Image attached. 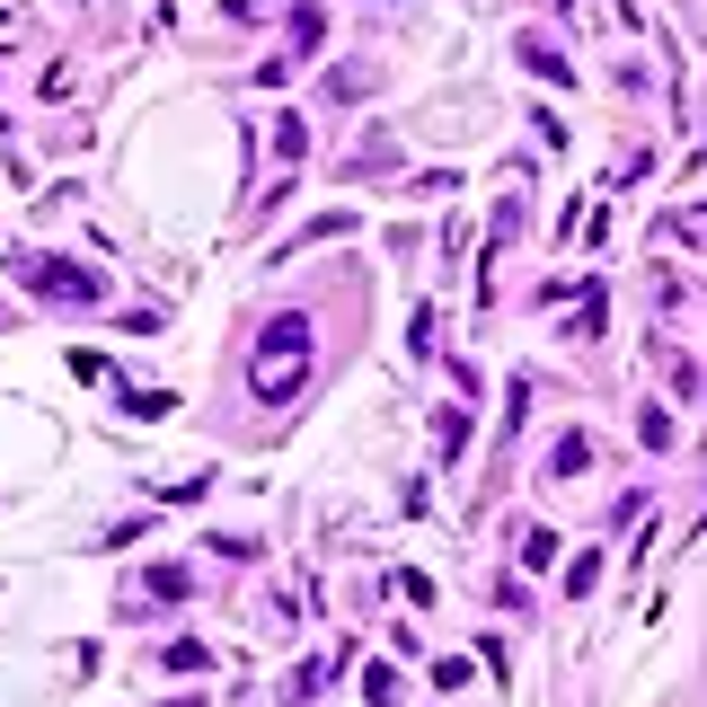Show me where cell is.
<instances>
[{
  "instance_id": "obj_1",
  "label": "cell",
  "mask_w": 707,
  "mask_h": 707,
  "mask_svg": "<svg viewBox=\"0 0 707 707\" xmlns=\"http://www.w3.org/2000/svg\"><path fill=\"white\" fill-rule=\"evenodd\" d=\"M301 371H310V318H275V328L256 337V363H248V390L266 399V407H283V399L301 390Z\"/></svg>"
},
{
  "instance_id": "obj_2",
  "label": "cell",
  "mask_w": 707,
  "mask_h": 707,
  "mask_svg": "<svg viewBox=\"0 0 707 707\" xmlns=\"http://www.w3.org/2000/svg\"><path fill=\"white\" fill-rule=\"evenodd\" d=\"M18 275H36V301H106V283L89 266H72V256H18Z\"/></svg>"
},
{
  "instance_id": "obj_3",
  "label": "cell",
  "mask_w": 707,
  "mask_h": 707,
  "mask_svg": "<svg viewBox=\"0 0 707 707\" xmlns=\"http://www.w3.org/2000/svg\"><path fill=\"white\" fill-rule=\"evenodd\" d=\"M433 425H442V460H460V452H469V416H460V407H442Z\"/></svg>"
},
{
  "instance_id": "obj_4",
  "label": "cell",
  "mask_w": 707,
  "mask_h": 707,
  "mask_svg": "<svg viewBox=\"0 0 707 707\" xmlns=\"http://www.w3.org/2000/svg\"><path fill=\"white\" fill-rule=\"evenodd\" d=\"M213 664V646H195V636H177V646H168V672H204Z\"/></svg>"
},
{
  "instance_id": "obj_5",
  "label": "cell",
  "mask_w": 707,
  "mask_h": 707,
  "mask_svg": "<svg viewBox=\"0 0 707 707\" xmlns=\"http://www.w3.org/2000/svg\"><path fill=\"white\" fill-rule=\"evenodd\" d=\"M301 142H310V124H301V115H283V124H275V151H283L292 168H301Z\"/></svg>"
},
{
  "instance_id": "obj_6",
  "label": "cell",
  "mask_w": 707,
  "mask_h": 707,
  "mask_svg": "<svg viewBox=\"0 0 707 707\" xmlns=\"http://www.w3.org/2000/svg\"><path fill=\"white\" fill-rule=\"evenodd\" d=\"M584 460H593V442H584V433H566V442H557V478H575Z\"/></svg>"
},
{
  "instance_id": "obj_7",
  "label": "cell",
  "mask_w": 707,
  "mask_h": 707,
  "mask_svg": "<svg viewBox=\"0 0 707 707\" xmlns=\"http://www.w3.org/2000/svg\"><path fill=\"white\" fill-rule=\"evenodd\" d=\"M522 53H531V72H540V80H575V72H566V62H557V53H548V45H540V36H531V45H522Z\"/></svg>"
},
{
  "instance_id": "obj_8",
  "label": "cell",
  "mask_w": 707,
  "mask_h": 707,
  "mask_svg": "<svg viewBox=\"0 0 707 707\" xmlns=\"http://www.w3.org/2000/svg\"><path fill=\"white\" fill-rule=\"evenodd\" d=\"M363 698H371V707H390V698H399V672H380V664H371V672H363Z\"/></svg>"
},
{
  "instance_id": "obj_9",
  "label": "cell",
  "mask_w": 707,
  "mask_h": 707,
  "mask_svg": "<svg viewBox=\"0 0 707 707\" xmlns=\"http://www.w3.org/2000/svg\"><path fill=\"white\" fill-rule=\"evenodd\" d=\"M416 354H425V363L442 354V318H433V310H416Z\"/></svg>"
},
{
  "instance_id": "obj_10",
  "label": "cell",
  "mask_w": 707,
  "mask_h": 707,
  "mask_svg": "<svg viewBox=\"0 0 707 707\" xmlns=\"http://www.w3.org/2000/svg\"><path fill=\"white\" fill-rule=\"evenodd\" d=\"M318 27H328L318 10H292V53H310V45H318Z\"/></svg>"
},
{
  "instance_id": "obj_11",
  "label": "cell",
  "mask_w": 707,
  "mask_h": 707,
  "mask_svg": "<svg viewBox=\"0 0 707 707\" xmlns=\"http://www.w3.org/2000/svg\"><path fill=\"white\" fill-rule=\"evenodd\" d=\"M168 707H204V698H168Z\"/></svg>"
}]
</instances>
